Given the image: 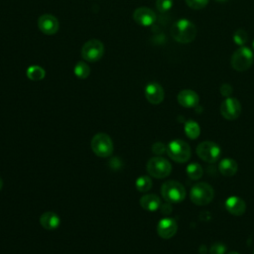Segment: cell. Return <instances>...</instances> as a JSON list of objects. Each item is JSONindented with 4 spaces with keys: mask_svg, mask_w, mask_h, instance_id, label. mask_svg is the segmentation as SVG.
<instances>
[{
    "mask_svg": "<svg viewBox=\"0 0 254 254\" xmlns=\"http://www.w3.org/2000/svg\"><path fill=\"white\" fill-rule=\"evenodd\" d=\"M38 27L40 31L46 35H54L59 31L60 23L52 14H43L38 19Z\"/></svg>",
    "mask_w": 254,
    "mask_h": 254,
    "instance_id": "11",
    "label": "cell"
},
{
    "mask_svg": "<svg viewBox=\"0 0 254 254\" xmlns=\"http://www.w3.org/2000/svg\"><path fill=\"white\" fill-rule=\"evenodd\" d=\"M40 223L45 229L53 230L60 226L61 219L57 213L53 211H46L41 215Z\"/></svg>",
    "mask_w": 254,
    "mask_h": 254,
    "instance_id": "17",
    "label": "cell"
},
{
    "mask_svg": "<svg viewBox=\"0 0 254 254\" xmlns=\"http://www.w3.org/2000/svg\"><path fill=\"white\" fill-rule=\"evenodd\" d=\"M152 180L148 176H141L135 182V187L140 192H147L152 188Z\"/></svg>",
    "mask_w": 254,
    "mask_h": 254,
    "instance_id": "22",
    "label": "cell"
},
{
    "mask_svg": "<svg viewBox=\"0 0 254 254\" xmlns=\"http://www.w3.org/2000/svg\"><path fill=\"white\" fill-rule=\"evenodd\" d=\"M195 25L188 19H180L171 27V36L173 39L181 44H189L196 37Z\"/></svg>",
    "mask_w": 254,
    "mask_h": 254,
    "instance_id": "1",
    "label": "cell"
},
{
    "mask_svg": "<svg viewBox=\"0 0 254 254\" xmlns=\"http://www.w3.org/2000/svg\"><path fill=\"white\" fill-rule=\"evenodd\" d=\"M45 69L39 65H32L27 69V76L31 80H41L45 77Z\"/></svg>",
    "mask_w": 254,
    "mask_h": 254,
    "instance_id": "23",
    "label": "cell"
},
{
    "mask_svg": "<svg viewBox=\"0 0 254 254\" xmlns=\"http://www.w3.org/2000/svg\"><path fill=\"white\" fill-rule=\"evenodd\" d=\"M167 154L177 163H186L190 160L191 151L186 141L175 139L167 145Z\"/></svg>",
    "mask_w": 254,
    "mask_h": 254,
    "instance_id": "4",
    "label": "cell"
},
{
    "mask_svg": "<svg viewBox=\"0 0 254 254\" xmlns=\"http://www.w3.org/2000/svg\"><path fill=\"white\" fill-rule=\"evenodd\" d=\"M224 207L230 214L235 216H240L246 210V203L239 196L232 195L226 198L224 202Z\"/></svg>",
    "mask_w": 254,
    "mask_h": 254,
    "instance_id": "16",
    "label": "cell"
},
{
    "mask_svg": "<svg viewBox=\"0 0 254 254\" xmlns=\"http://www.w3.org/2000/svg\"><path fill=\"white\" fill-rule=\"evenodd\" d=\"M220 113L227 120H235L240 116L241 104L234 97H226L220 104Z\"/></svg>",
    "mask_w": 254,
    "mask_h": 254,
    "instance_id": "10",
    "label": "cell"
},
{
    "mask_svg": "<svg viewBox=\"0 0 254 254\" xmlns=\"http://www.w3.org/2000/svg\"><path fill=\"white\" fill-rule=\"evenodd\" d=\"M196 155L206 163H215L221 156V149L212 141H203L197 145Z\"/></svg>",
    "mask_w": 254,
    "mask_h": 254,
    "instance_id": "8",
    "label": "cell"
},
{
    "mask_svg": "<svg viewBox=\"0 0 254 254\" xmlns=\"http://www.w3.org/2000/svg\"><path fill=\"white\" fill-rule=\"evenodd\" d=\"M160 209H161V212H162V213H164V214H169V213L172 212V209H173V208H172L171 203L166 201V203L161 204Z\"/></svg>",
    "mask_w": 254,
    "mask_h": 254,
    "instance_id": "31",
    "label": "cell"
},
{
    "mask_svg": "<svg viewBox=\"0 0 254 254\" xmlns=\"http://www.w3.org/2000/svg\"><path fill=\"white\" fill-rule=\"evenodd\" d=\"M152 151L156 155H162L167 152V146L161 142H157L152 146Z\"/></svg>",
    "mask_w": 254,
    "mask_h": 254,
    "instance_id": "29",
    "label": "cell"
},
{
    "mask_svg": "<svg viewBox=\"0 0 254 254\" xmlns=\"http://www.w3.org/2000/svg\"><path fill=\"white\" fill-rule=\"evenodd\" d=\"M161 199L157 194L147 193L140 198V205L148 211H156L161 206Z\"/></svg>",
    "mask_w": 254,
    "mask_h": 254,
    "instance_id": "18",
    "label": "cell"
},
{
    "mask_svg": "<svg viewBox=\"0 0 254 254\" xmlns=\"http://www.w3.org/2000/svg\"><path fill=\"white\" fill-rule=\"evenodd\" d=\"M184 129H185V133L186 135L191 139V140H194L196 139L199 134H200V127L199 125L193 121V120H189L185 123V126H184Z\"/></svg>",
    "mask_w": 254,
    "mask_h": 254,
    "instance_id": "20",
    "label": "cell"
},
{
    "mask_svg": "<svg viewBox=\"0 0 254 254\" xmlns=\"http://www.w3.org/2000/svg\"><path fill=\"white\" fill-rule=\"evenodd\" d=\"M178 102L185 108H194L199 102L198 94L191 89L181 90L177 96Z\"/></svg>",
    "mask_w": 254,
    "mask_h": 254,
    "instance_id": "15",
    "label": "cell"
},
{
    "mask_svg": "<svg viewBox=\"0 0 254 254\" xmlns=\"http://www.w3.org/2000/svg\"><path fill=\"white\" fill-rule=\"evenodd\" d=\"M252 47H253V51H254V41H253V43H252Z\"/></svg>",
    "mask_w": 254,
    "mask_h": 254,
    "instance_id": "35",
    "label": "cell"
},
{
    "mask_svg": "<svg viewBox=\"0 0 254 254\" xmlns=\"http://www.w3.org/2000/svg\"><path fill=\"white\" fill-rule=\"evenodd\" d=\"M178 230L177 221L171 217L162 218L157 225V233L161 238L170 239L172 238Z\"/></svg>",
    "mask_w": 254,
    "mask_h": 254,
    "instance_id": "13",
    "label": "cell"
},
{
    "mask_svg": "<svg viewBox=\"0 0 254 254\" xmlns=\"http://www.w3.org/2000/svg\"><path fill=\"white\" fill-rule=\"evenodd\" d=\"M220 93L225 97H229V95L232 93V86L228 83H223L220 86Z\"/></svg>",
    "mask_w": 254,
    "mask_h": 254,
    "instance_id": "30",
    "label": "cell"
},
{
    "mask_svg": "<svg viewBox=\"0 0 254 254\" xmlns=\"http://www.w3.org/2000/svg\"><path fill=\"white\" fill-rule=\"evenodd\" d=\"M173 0H156V8L161 13H166L173 7Z\"/></svg>",
    "mask_w": 254,
    "mask_h": 254,
    "instance_id": "26",
    "label": "cell"
},
{
    "mask_svg": "<svg viewBox=\"0 0 254 254\" xmlns=\"http://www.w3.org/2000/svg\"><path fill=\"white\" fill-rule=\"evenodd\" d=\"M225 250H226V247L222 243H214L211 246L209 252L210 254H224Z\"/></svg>",
    "mask_w": 254,
    "mask_h": 254,
    "instance_id": "28",
    "label": "cell"
},
{
    "mask_svg": "<svg viewBox=\"0 0 254 254\" xmlns=\"http://www.w3.org/2000/svg\"><path fill=\"white\" fill-rule=\"evenodd\" d=\"M187 175L192 181L199 180L203 175V170L198 163H190L187 166Z\"/></svg>",
    "mask_w": 254,
    "mask_h": 254,
    "instance_id": "21",
    "label": "cell"
},
{
    "mask_svg": "<svg viewBox=\"0 0 254 254\" xmlns=\"http://www.w3.org/2000/svg\"><path fill=\"white\" fill-rule=\"evenodd\" d=\"M253 254H254V250H253Z\"/></svg>",
    "mask_w": 254,
    "mask_h": 254,
    "instance_id": "36",
    "label": "cell"
},
{
    "mask_svg": "<svg viewBox=\"0 0 254 254\" xmlns=\"http://www.w3.org/2000/svg\"><path fill=\"white\" fill-rule=\"evenodd\" d=\"M90 146L93 153L101 158L109 157L113 153V142L105 133L95 134L91 139Z\"/></svg>",
    "mask_w": 254,
    "mask_h": 254,
    "instance_id": "7",
    "label": "cell"
},
{
    "mask_svg": "<svg viewBox=\"0 0 254 254\" xmlns=\"http://www.w3.org/2000/svg\"><path fill=\"white\" fill-rule=\"evenodd\" d=\"M254 61L253 51L245 46L238 48L231 56L230 64L237 71H244L248 69Z\"/></svg>",
    "mask_w": 254,
    "mask_h": 254,
    "instance_id": "5",
    "label": "cell"
},
{
    "mask_svg": "<svg viewBox=\"0 0 254 254\" xmlns=\"http://www.w3.org/2000/svg\"><path fill=\"white\" fill-rule=\"evenodd\" d=\"M163 198L170 203H180L186 198L185 187L177 181H167L161 187Z\"/></svg>",
    "mask_w": 254,
    "mask_h": 254,
    "instance_id": "2",
    "label": "cell"
},
{
    "mask_svg": "<svg viewBox=\"0 0 254 254\" xmlns=\"http://www.w3.org/2000/svg\"><path fill=\"white\" fill-rule=\"evenodd\" d=\"M227 254H239V253L236 252V251H230V252H228Z\"/></svg>",
    "mask_w": 254,
    "mask_h": 254,
    "instance_id": "33",
    "label": "cell"
},
{
    "mask_svg": "<svg viewBox=\"0 0 254 254\" xmlns=\"http://www.w3.org/2000/svg\"><path fill=\"white\" fill-rule=\"evenodd\" d=\"M145 97L152 104H160L165 97V91L158 82H150L145 86Z\"/></svg>",
    "mask_w": 254,
    "mask_h": 254,
    "instance_id": "14",
    "label": "cell"
},
{
    "mask_svg": "<svg viewBox=\"0 0 254 254\" xmlns=\"http://www.w3.org/2000/svg\"><path fill=\"white\" fill-rule=\"evenodd\" d=\"M209 0H186L187 5L194 10H199L204 8L208 4Z\"/></svg>",
    "mask_w": 254,
    "mask_h": 254,
    "instance_id": "27",
    "label": "cell"
},
{
    "mask_svg": "<svg viewBox=\"0 0 254 254\" xmlns=\"http://www.w3.org/2000/svg\"><path fill=\"white\" fill-rule=\"evenodd\" d=\"M80 54L82 59L86 62H97L104 54V46L99 40L91 39L83 44Z\"/></svg>",
    "mask_w": 254,
    "mask_h": 254,
    "instance_id": "9",
    "label": "cell"
},
{
    "mask_svg": "<svg viewBox=\"0 0 254 254\" xmlns=\"http://www.w3.org/2000/svg\"><path fill=\"white\" fill-rule=\"evenodd\" d=\"M247 40H248V35H247V33L244 30L238 29V30H236L234 32V34H233V41H234V43L236 45L242 47L247 42Z\"/></svg>",
    "mask_w": 254,
    "mask_h": 254,
    "instance_id": "25",
    "label": "cell"
},
{
    "mask_svg": "<svg viewBox=\"0 0 254 254\" xmlns=\"http://www.w3.org/2000/svg\"><path fill=\"white\" fill-rule=\"evenodd\" d=\"M214 197L212 187L206 183H197L193 185L190 191V198L195 205H206Z\"/></svg>",
    "mask_w": 254,
    "mask_h": 254,
    "instance_id": "3",
    "label": "cell"
},
{
    "mask_svg": "<svg viewBox=\"0 0 254 254\" xmlns=\"http://www.w3.org/2000/svg\"><path fill=\"white\" fill-rule=\"evenodd\" d=\"M146 168L149 175L156 179L167 178L172 172L171 163L167 159L161 156H156L151 158L148 161Z\"/></svg>",
    "mask_w": 254,
    "mask_h": 254,
    "instance_id": "6",
    "label": "cell"
},
{
    "mask_svg": "<svg viewBox=\"0 0 254 254\" xmlns=\"http://www.w3.org/2000/svg\"><path fill=\"white\" fill-rule=\"evenodd\" d=\"M134 21L143 27H150L156 21L155 12L148 7H139L133 13Z\"/></svg>",
    "mask_w": 254,
    "mask_h": 254,
    "instance_id": "12",
    "label": "cell"
},
{
    "mask_svg": "<svg viewBox=\"0 0 254 254\" xmlns=\"http://www.w3.org/2000/svg\"><path fill=\"white\" fill-rule=\"evenodd\" d=\"M218 171L224 177H232L238 171V165L235 160L224 158L218 164Z\"/></svg>",
    "mask_w": 254,
    "mask_h": 254,
    "instance_id": "19",
    "label": "cell"
},
{
    "mask_svg": "<svg viewBox=\"0 0 254 254\" xmlns=\"http://www.w3.org/2000/svg\"><path fill=\"white\" fill-rule=\"evenodd\" d=\"M73 73L80 79L86 78L90 73V68L84 62H78L73 67Z\"/></svg>",
    "mask_w": 254,
    "mask_h": 254,
    "instance_id": "24",
    "label": "cell"
},
{
    "mask_svg": "<svg viewBox=\"0 0 254 254\" xmlns=\"http://www.w3.org/2000/svg\"><path fill=\"white\" fill-rule=\"evenodd\" d=\"M2 187H3V181H2V179L0 178V190H1V189H2Z\"/></svg>",
    "mask_w": 254,
    "mask_h": 254,
    "instance_id": "32",
    "label": "cell"
},
{
    "mask_svg": "<svg viewBox=\"0 0 254 254\" xmlns=\"http://www.w3.org/2000/svg\"><path fill=\"white\" fill-rule=\"evenodd\" d=\"M216 2H220V3H222V2H226L227 0H215Z\"/></svg>",
    "mask_w": 254,
    "mask_h": 254,
    "instance_id": "34",
    "label": "cell"
}]
</instances>
